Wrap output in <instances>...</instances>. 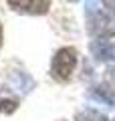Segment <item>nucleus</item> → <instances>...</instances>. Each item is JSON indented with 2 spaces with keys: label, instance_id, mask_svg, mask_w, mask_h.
Listing matches in <instances>:
<instances>
[{
  "label": "nucleus",
  "instance_id": "obj_1",
  "mask_svg": "<svg viewBox=\"0 0 115 121\" xmlns=\"http://www.w3.org/2000/svg\"><path fill=\"white\" fill-rule=\"evenodd\" d=\"M75 67H77V51L71 47H63L57 51L55 59H53L51 75L57 81H67V79H71Z\"/></svg>",
  "mask_w": 115,
  "mask_h": 121
},
{
  "label": "nucleus",
  "instance_id": "obj_2",
  "mask_svg": "<svg viewBox=\"0 0 115 121\" xmlns=\"http://www.w3.org/2000/svg\"><path fill=\"white\" fill-rule=\"evenodd\" d=\"M87 30L95 39H111L115 36V18L103 10H93L87 12Z\"/></svg>",
  "mask_w": 115,
  "mask_h": 121
},
{
  "label": "nucleus",
  "instance_id": "obj_3",
  "mask_svg": "<svg viewBox=\"0 0 115 121\" xmlns=\"http://www.w3.org/2000/svg\"><path fill=\"white\" fill-rule=\"evenodd\" d=\"M8 6L22 14H47L51 0H6Z\"/></svg>",
  "mask_w": 115,
  "mask_h": 121
},
{
  "label": "nucleus",
  "instance_id": "obj_4",
  "mask_svg": "<svg viewBox=\"0 0 115 121\" xmlns=\"http://www.w3.org/2000/svg\"><path fill=\"white\" fill-rule=\"evenodd\" d=\"M91 52L99 60H115V44L105 39H95L91 43Z\"/></svg>",
  "mask_w": 115,
  "mask_h": 121
},
{
  "label": "nucleus",
  "instance_id": "obj_5",
  "mask_svg": "<svg viewBox=\"0 0 115 121\" xmlns=\"http://www.w3.org/2000/svg\"><path fill=\"white\" fill-rule=\"evenodd\" d=\"M91 95H93L97 101H103V103H107L109 107H115V95L111 93L109 89H105V87H93Z\"/></svg>",
  "mask_w": 115,
  "mask_h": 121
},
{
  "label": "nucleus",
  "instance_id": "obj_6",
  "mask_svg": "<svg viewBox=\"0 0 115 121\" xmlns=\"http://www.w3.org/2000/svg\"><path fill=\"white\" fill-rule=\"evenodd\" d=\"M77 121H107V117L95 109H83L77 113Z\"/></svg>",
  "mask_w": 115,
  "mask_h": 121
},
{
  "label": "nucleus",
  "instance_id": "obj_7",
  "mask_svg": "<svg viewBox=\"0 0 115 121\" xmlns=\"http://www.w3.org/2000/svg\"><path fill=\"white\" fill-rule=\"evenodd\" d=\"M16 77H18V89H20L22 93H28V91L34 87V81H32L26 73H18Z\"/></svg>",
  "mask_w": 115,
  "mask_h": 121
},
{
  "label": "nucleus",
  "instance_id": "obj_8",
  "mask_svg": "<svg viewBox=\"0 0 115 121\" xmlns=\"http://www.w3.org/2000/svg\"><path fill=\"white\" fill-rule=\"evenodd\" d=\"M18 103L14 99H4V101H0V113H12L16 111Z\"/></svg>",
  "mask_w": 115,
  "mask_h": 121
},
{
  "label": "nucleus",
  "instance_id": "obj_9",
  "mask_svg": "<svg viewBox=\"0 0 115 121\" xmlns=\"http://www.w3.org/2000/svg\"><path fill=\"white\" fill-rule=\"evenodd\" d=\"M103 6L109 14H115V0H103Z\"/></svg>",
  "mask_w": 115,
  "mask_h": 121
},
{
  "label": "nucleus",
  "instance_id": "obj_10",
  "mask_svg": "<svg viewBox=\"0 0 115 121\" xmlns=\"http://www.w3.org/2000/svg\"><path fill=\"white\" fill-rule=\"evenodd\" d=\"M107 81H111V83H113V87H115V69L107 71Z\"/></svg>",
  "mask_w": 115,
  "mask_h": 121
},
{
  "label": "nucleus",
  "instance_id": "obj_11",
  "mask_svg": "<svg viewBox=\"0 0 115 121\" xmlns=\"http://www.w3.org/2000/svg\"><path fill=\"white\" fill-rule=\"evenodd\" d=\"M0 48H2V24H0Z\"/></svg>",
  "mask_w": 115,
  "mask_h": 121
},
{
  "label": "nucleus",
  "instance_id": "obj_12",
  "mask_svg": "<svg viewBox=\"0 0 115 121\" xmlns=\"http://www.w3.org/2000/svg\"><path fill=\"white\" fill-rule=\"evenodd\" d=\"M71 2H77V0H71Z\"/></svg>",
  "mask_w": 115,
  "mask_h": 121
},
{
  "label": "nucleus",
  "instance_id": "obj_13",
  "mask_svg": "<svg viewBox=\"0 0 115 121\" xmlns=\"http://www.w3.org/2000/svg\"><path fill=\"white\" fill-rule=\"evenodd\" d=\"M113 121H115V119H113Z\"/></svg>",
  "mask_w": 115,
  "mask_h": 121
}]
</instances>
